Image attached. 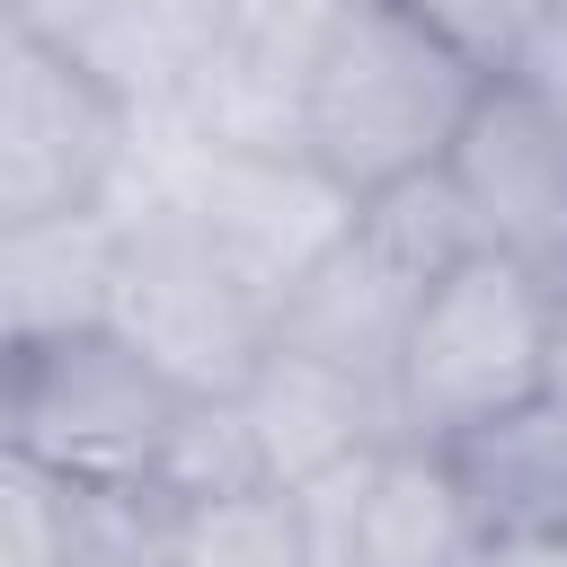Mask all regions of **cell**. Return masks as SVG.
Returning a JSON list of instances; mask_svg holds the SVG:
<instances>
[{
	"instance_id": "6da1fadb",
	"label": "cell",
	"mask_w": 567,
	"mask_h": 567,
	"mask_svg": "<svg viewBox=\"0 0 567 567\" xmlns=\"http://www.w3.org/2000/svg\"><path fill=\"white\" fill-rule=\"evenodd\" d=\"M478 89H487V71L416 0H337L328 35L301 62L292 151L346 204H372V195L443 168Z\"/></svg>"
},
{
	"instance_id": "7a4b0ae2",
	"label": "cell",
	"mask_w": 567,
	"mask_h": 567,
	"mask_svg": "<svg viewBox=\"0 0 567 567\" xmlns=\"http://www.w3.org/2000/svg\"><path fill=\"white\" fill-rule=\"evenodd\" d=\"M9 363V452L44 461L106 496H168V470L204 416V390H186L151 346H133L115 319L71 328L44 346H0Z\"/></svg>"
},
{
	"instance_id": "3957f363",
	"label": "cell",
	"mask_w": 567,
	"mask_h": 567,
	"mask_svg": "<svg viewBox=\"0 0 567 567\" xmlns=\"http://www.w3.org/2000/svg\"><path fill=\"white\" fill-rule=\"evenodd\" d=\"M558 337H567L558 275H540L523 257H496V248H461L408 310L399 372H390L399 434L452 443L461 425L549 390L558 381Z\"/></svg>"
},
{
	"instance_id": "277c9868",
	"label": "cell",
	"mask_w": 567,
	"mask_h": 567,
	"mask_svg": "<svg viewBox=\"0 0 567 567\" xmlns=\"http://www.w3.org/2000/svg\"><path fill=\"white\" fill-rule=\"evenodd\" d=\"M151 115L62 35L0 27V221L115 213L142 195Z\"/></svg>"
},
{
	"instance_id": "5b68a950",
	"label": "cell",
	"mask_w": 567,
	"mask_h": 567,
	"mask_svg": "<svg viewBox=\"0 0 567 567\" xmlns=\"http://www.w3.org/2000/svg\"><path fill=\"white\" fill-rule=\"evenodd\" d=\"M115 328L151 346L186 390L230 399L266 346H275V292L221 248V230L168 195L142 186L124 204V257H115Z\"/></svg>"
},
{
	"instance_id": "8992f818",
	"label": "cell",
	"mask_w": 567,
	"mask_h": 567,
	"mask_svg": "<svg viewBox=\"0 0 567 567\" xmlns=\"http://www.w3.org/2000/svg\"><path fill=\"white\" fill-rule=\"evenodd\" d=\"M443 195L470 230V248L523 257L540 275H567V115L540 106L523 80H487L470 124L443 151Z\"/></svg>"
},
{
	"instance_id": "52a82bcc",
	"label": "cell",
	"mask_w": 567,
	"mask_h": 567,
	"mask_svg": "<svg viewBox=\"0 0 567 567\" xmlns=\"http://www.w3.org/2000/svg\"><path fill=\"white\" fill-rule=\"evenodd\" d=\"M301 505H310L319 567H461L487 540L443 443H416V434H390L354 470L301 487Z\"/></svg>"
},
{
	"instance_id": "ba28073f",
	"label": "cell",
	"mask_w": 567,
	"mask_h": 567,
	"mask_svg": "<svg viewBox=\"0 0 567 567\" xmlns=\"http://www.w3.org/2000/svg\"><path fill=\"white\" fill-rule=\"evenodd\" d=\"M230 416L257 452V478L275 487H319L399 434V399L381 381L337 372L301 346H266V363L230 390Z\"/></svg>"
},
{
	"instance_id": "9c48e42d",
	"label": "cell",
	"mask_w": 567,
	"mask_h": 567,
	"mask_svg": "<svg viewBox=\"0 0 567 567\" xmlns=\"http://www.w3.org/2000/svg\"><path fill=\"white\" fill-rule=\"evenodd\" d=\"M443 461L487 540H567V381L461 425Z\"/></svg>"
},
{
	"instance_id": "30bf717a",
	"label": "cell",
	"mask_w": 567,
	"mask_h": 567,
	"mask_svg": "<svg viewBox=\"0 0 567 567\" xmlns=\"http://www.w3.org/2000/svg\"><path fill=\"white\" fill-rule=\"evenodd\" d=\"M115 257H124V204L115 213L0 221V346L106 328L115 319Z\"/></svg>"
},
{
	"instance_id": "8fae6325",
	"label": "cell",
	"mask_w": 567,
	"mask_h": 567,
	"mask_svg": "<svg viewBox=\"0 0 567 567\" xmlns=\"http://www.w3.org/2000/svg\"><path fill=\"white\" fill-rule=\"evenodd\" d=\"M159 567H319L310 505H301V487H275V478L186 496L168 514Z\"/></svg>"
},
{
	"instance_id": "7c38bea8",
	"label": "cell",
	"mask_w": 567,
	"mask_h": 567,
	"mask_svg": "<svg viewBox=\"0 0 567 567\" xmlns=\"http://www.w3.org/2000/svg\"><path fill=\"white\" fill-rule=\"evenodd\" d=\"M416 9H425V18H434L487 80H496V71L523 53V35L540 27V0H416Z\"/></svg>"
},
{
	"instance_id": "4fadbf2b",
	"label": "cell",
	"mask_w": 567,
	"mask_h": 567,
	"mask_svg": "<svg viewBox=\"0 0 567 567\" xmlns=\"http://www.w3.org/2000/svg\"><path fill=\"white\" fill-rule=\"evenodd\" d=\"M505 80H523L540 106L567 115V18H558V9H540V27L523 35V53L505 62Z\"/></svg>"
},
{
	"instance_id": "5bb4252c",
	"label": "cell",
	"mask_w": 567,
	"mask_h": 567,
	"mask_svg": "<svg viewBox=\"0 0 567 567\" xmlns=\"http://www.w3.org/2000/svg\"><path fill=\"white\" fill-rule=\"evenodd\" d=\"M461 567H567V540H478Z\"/></svg>"
},
{
	"instance_id": "9a60e30c",
	"label": "cell",
	"mask_w": 567,
	"mask_h": 567,
	"mask_svg": "<svg viewBox=\"0 0 567 567\" xmlns=\"http://www.w3.org/2000/svg\"><path fill=\"white\" fill-rule=\"evenodd\" d=\"M71 567H133V558H71Z\"/></svg>"
},
{
	"instance_id": "2e32d148",
	"label": "cell",
	"mask_w": 567,
	"mask_h": 567,
	"mask_svg": "<svg viewBox=\"0 0 567 567\" xmlns=\"http://www.w3.org/2000/svg\"><path fill=\"white\" fill-rule=\"evenodd\" d=\"M540 9H558V18H567V0H540Z\"/></svg>"
}]
</instances>
